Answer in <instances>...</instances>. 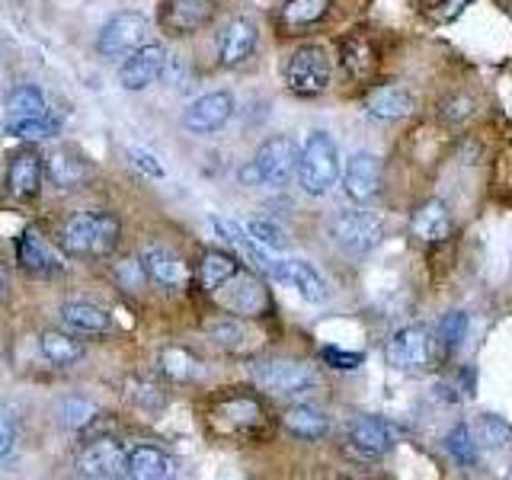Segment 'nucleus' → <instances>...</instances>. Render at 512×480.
Wrapping results in <instances>:
<instances>
[{"instance_id": "obj_46", "label": "nucleus", "mask_w": 512, "mask_h": 480, "mask_svg": "<svg viewBox=\"0 0 512 480\" xmlns=\"http://www.w3.org/2000/svg\"><path fill=\"white\" fill-rule=\"evenodd\" d=\"M464 4H468V0H445L442 7H448V10L439 13V20H452V16H458V10H461Z\"/></svg>"}, {"instance_id": "obj_26", "label": "nucleus", "mask_w": 512, "mask_h": 480, "mask_svg": "<svg viewBox=\"0 0 512 480\" xmlns=\"http://www.w3.org/2000/svg\"><path fill=\"white\" fill-rule=\"evenodd\" d=\"M125 474L135 480H164L173 477V461L154 445H138L135 452H128Z\"/></svg>"}, {"instance_id": "obj_38", "label": "nucleus", "mask_w": 512, "mask_h": 480, "mask_svg": "<svg viewBox=\"0 0 512 480\" xmlns=\"http://www.w3.org/2000/svg\"><path fill=\"white\" fill-rule=\"evenodd\" d=\"M205 330H208V336H212L218 346L231 349V352H240V349L247 346V327L240 324V320H234V317H218Z\"/></svg>"}, {"instance_id": "obj_4", "label": "nucleus", "mask_w": 512, "mask_h": 480, "mask_svg": "<svg viewBox=\"0 0 512 480\" xmlns=\"http://www.w3.org/2000/svg\"><path fill=\"white\" fill-rule=\"evenodd\" d=\"M384 237V224L378 215L362 212V208H346L330 221V240L349 256L372 253Z\"/></svg>"}, {"instance_id": "obj_35", "label": "nucleus", "mask_w": 512, "mask_h": 480, "mask_svg": "<svg viewBox=\"0 0 512 480\" xmlns=\"http://www.w3.org/2000/svg\"><path fill=\"white\" fill-rule=\"evenodd\" d=\"M90 176V167L84 164V160L77 157H68V154H55L52 160H48V180H52L55 186L61 189H74L80 186Z\"/></svg>"}, {"instance_id": "obj_48", "label": "nucleus", "mask_w": 512, "mask_h": 480, "mask_svg": "<svg viewBox=\"0 0 512 480\" xmlns=\"http://www.w3.org/2000/svg\"><path fill=\"white\" fill-rule=\"evenodd\" d=\"M509 474H512V471H509Z\"/></svg>"}, {"instance_id": "obj_21", "label": "nucleus", "mask_w": 512, "mask_h": 480, "mask_svg": "<svg viewBox=\"0 0 512 480\" xmlns=\"http://www.w3.org/2000/svg\"><path fill=\"white\" fill-rule=\"evenodd\" d=\"M138 263L144 269V276H151L157 285L164 288H180L186 282V263L167 247H148L141 250Z\"/></svg>"}, {"instance_id": "obj_44", "label": "nucleus", "mask_w": 512, "mask_h": 480, "mask_svg": "<svg viewBox=\"0 0 512 480\" xmlns=\"http://www.w3.org/2000/svg\"><path fill=\"white\" fill-rule=\"evenodd\" d=\"M442 109H445V112H442L445 119H468V116H471V109H474V103L468 100V96H455V100H448Z\"/></svg>"}, {"instance_id": "obj_12", "label": "nucleus", "mask_w": 512, "mask_h": 480, "mask_svg": "<svg viewBox=\"0 0 512 480\" xmlns=\"http://www.w3.org/2000/svg\"><path fill=\"white\" fill-rule=\"evenodd\" d=\"M231 116H234L231 93H205L186 106L183 128L192 135H212V132H218V128L228 125Z\"/></svg>"}, {"instance_id": "obj_24", "label": "nucleus", "mask_w": 512, "mask_h": 480, "mask_svg": "<svg viewBox=\"0 0 512 480\" xmlns=\"http://www.w3.org/2000/svg\"><path fill=\"white\" fill-rule=\"evenodd\" d=\"M7 186L16 199H29L36 196L42 186V157L36 151H20L13 157L10 173H7Z\"/></svg>"}, {"instance_id": "obj_39", "label": "nucleus", "mask_w": 512, "mask_h": 480, "mask_svg": "<svg viewBox=\"0 0 512 480\" xmlns=\"http://www.w3.org/2000/svg\"><path fill=\"white\" fill-rule=\"evenodd\" d=\"M160 362H164V372L173 378V381H189L192 375H196V359L189 356L186 349H180V346H170V349H164V356H160Z\"/></svg>"}, {"instance_id": "obj_18", "label": "nucleus", "mask_w": 512, "mask_h": 480, "mask_svg": "<svg viewBox=\"0 0 512 480\" xmlns=\"http://www.w3.org/2000/svg\"><path fill=\"white\" fill-rule=\"evenodd\" d=\"M77 468L84 477H100V480H112V477H122L128 468V455L119 442L112 439H100L87 445L84 452L77 458Z\"/></svg>"}, {"instance_id": "obj_29", "label": "nucleus", "mask_w": 512, "mask_h": 480, "mask_svg": "<svg viewBox=\"0 0 512 480\" xmlns=\"http://www.w3.org/2000/svg\"><path fill=\"white\" fill-rule=\"evenodd\" d=\"M61 320H64V327H71L77 333H106L109 330V314L87 301H68L61 308Z\"/></svg>"}, {"instance_id": "obj_16", "label": "nucleus", "mask_w": 512, "mask_h": 480, "mask_svg": "<svg viewBox=\"0 0 512 480\" xmlns=\"http://www.w3.org/2000/svg\"><path fill=\"white\" fill-rule=\"evenodd\" d=\"M256 42H260V32H256L253 20H247V16H237V20H231L218 36L221 68H240V64H244L256 52Z\"/></svg>"}, {"instance_id": "obj_10", "label": "nucleus", "mask_w": 512, "mask_h": 480, "mask_svg": "<svg viewBox=\"0 0 512 480\" xmlns=\"http://www.w3.org/2000/svg\"><path fill=\"white\" fill-rule=\"evenodd\" d=\"M215 0H160V26L170 36H192L215 20Z\"/></svg>"}, {"instance_id": "obj_19", "label": "nucleus", "mask_w": 512, "mask_h": 480, "mask_svg": "<svg viewBox=\"0 0 512 480\" xmlns=\"http://www.w3.org/2000/svg\"><path fill=\"white\" fill-rule=\"evenodd\" d=\"M410 231L420 244H442V240L452 237L455 221H452V212H448V205L442 199H429L413 212Z\"/></svg>"}, {"instance_id": "obj_17", "label": "nucleus", "mask_w": 512, "mask_h": 480, "mask_svg": "<svg viewBox=\"0 0 512 480\" xmlns=\"http://www.w3.org/2000/svg\"><path fill=\"white\" fill-rule=\"evenodd\" d=\"M343 189L352 202H368L378 196L381 189V164L375 154L368 151H356L346 160L343 170Z\"/></svg>"}, {"instance_id": "obj_36", "label": "nucleus", "mask_w": 512, "mask_h": 480, "mask_svg": "<svg viewBox=\"0 0 512 480\" xmlns=\"http://www.w3.org/2000/svg\"><path fill=\"white\" fill-rule=\"evenodd\" d=\"M343 68L356 80H365L375 71V52H372V45H368V39L352 36L343 42Z\"/></svg>"}, {"instance_id": "obj_1", "label": "nucleus", "mask_w": 512, "mask_h": 480, "mask_svg": "<svg viewBox=\"0 0 512 480\" xmlns=\"http://www.w3.org/2000/svg\"><path fill=\"white\" fill-rule=\"evenodd\" d=\"M122 224L109 212H80L61 228V247L71 256H109L119 247Z\"/></svg>"}, {"instance_id": "obj_33", "label": "nucleus", "mask_w": 512, "mask_h": 480, "mask_svg": "<svg viewBox=\"0 0 512 480\" xmlns=\"http://www.w3.org/2000/svg\"><path fill=\"white\" fill-rule=\"evenodd\" d=\"M240 269V263L234 260L231 253H221V250H208L199 263V285L205 292H215L221 282H228L234 272Z\"/></svg>"}, {"instance_id": "obj_5", "label": "nucleus", "mask_w": 512, "mask_h": 480, "mask_svg": "<svg viewBox=\"0 0 512 480\" xmlns=\"http://www.w3.org/2000/svg\"><path fill=\"white\" fill-rule=\"evenodd\" d=\"M218 304L224 311H231L237 317H263L272 311V298L269 288L263 285L260 276H253L247 269H237L228 282H221L215 292Z\"/></svg>"}, {"instance_id": "obj_28", "label": "nucleus", "mask_w": 512, "mask_h": 480, "mask_svg": "<svg viewBox=\"0 0 512 480\" xmlns=\"http://www.w3.org/2000/svg\"><path fill=\"white\" fill-rule=\"evenodd\" d=\"M39 346H42V356L58 368H68V365L84 359V343L74 340V336H68V333H61V330H45L39 336Z\"/></svg>"}, {"instance_id": "obj_2", "label": "nucleus", "mask_w": 512, "mask_h": 480, "mask_svg": "<svg viewBox=\"0 0 512 480\" xmlns=\"http://www.w3.org/2000/svg\"><path fill=\"white\" fill-rule=\"evenodd\" d=\"M340 180V151L327 132H311L298 148V183L308 196H327Z\"/></svg>"}, {"instance_id": "obj_41", "label": "nucleus", "mask_w": 512, "mask_h": 480, "mask_svg": "<svg viewBox=\"0 0 512 480\" xmlns=\"http://www.w3.org/2000/svg\"><path fill=\"white\" fill-rule=\"evenodd\" d=\"M10 132L23 141H42V138L58 135V122H52L48 116H39V119H26V122L10 125Z\"/></svg>"}, {"instance_id": "obj_34", "label": "nucleus", "mask_w": 512, "mask_h": 480, "mask_svg": "<svg viewBox=\"0 0 512 480\" xmlns=\"http://www.w3.org/2000/svg\"><path fill=\"white\" fill-rule=\"evenodd\" d=\"M445 452L452 455V461L458 464V468H474V464L480 461V448H477V442L471 436V426L455 423L452 429H448Z\"/></svg>"}, {"instance_id": "obj_15", "label": "nucleus", "mask_w": 512, "mask_h": 480, "mask_svg": "<svg viewBox=\"0 0 512 480\" xmlns=\"http://www.w3.org/2000/svg\"><path fill=\"white\" fill-rule=\"evenodd\" d=\"M346 442L359 458H381L384 452H391L394 432L391 426L378 420V416H356L346 426Z\"/></svg>"}, {"instance_id": "obj_13", "label": "nucleus", "mask_w": 512, "mask_h": 480, "mask_svg": "<svg viewBox=\"0 0 512 480\" xmlns=\"http://www.w3.org/2000/svg\"><path fill=\"white\" fill-rule=\"evenodd\" d=\"M164 64H167L164 45H157V42L138 45L135 52H128L125 64L119 68V84L125 90H144V87H151L154 80L164 74Z\"/></svg>"}, {"instance_id": "obj_3", "label": "nucleus", "mask_w": 512, "mask_h": 480, "mask_svg": "<svg viewBox=\"0 0 512 480\" xmlns=\"http://www.w3.org/2000/svg\"><path fill=\"white\" fill-rule=\"evenodd\" d=\"M253 381L272 397H298L317 388V372L314 365L298 359H266L253 365Z\"/></svg>"}, {"instance_id": "obj_45", "label": "nucleus", "mask_w": 512, "mask_h": 480, "mask_svg": "<svg viewBox=\"0 0 512 480\" xmlns=\"http://www.w3.org/2000/svg\"><path fill=\"white\" fill-rule=\"evenodd\" d=\"M13 442H16V432H13L10 416L0 413V458H7V455H10Z\"/></svg>"}, {"instance_id": "obj_43", "label": "nucleus", "mask_w": 512, "mask_h": 480, "mask_svg": "<svg viewBox=\"0 0 512 480\" xmlns=\"http://www.w3.org/2000/svg\"><path fill=\"white\" fill-rule=\"evenodd\" d=\"M128 157H132V164H135L141 173H148V176H164V167L157 164V157H154V154L141 151V148H128Z\"/></svg>"}, {"instance_id": "obj_30", "label": "nucleus", "mask_w": 512, "mask_h": 480, "mask_svg": "<svg viewBox=\"0 0 512 480\" xmlns=\"http://www.w3.org/2000/svg\"><path fill=\"white\" fill-rule=\"evenodd\" d=\"M330 10V0H285L282 7V29L298 32L320 23Z\"/></svg>"}, {"instance_id": "obj_8", "label": "nucleus", "mask_w": 512, "mask_h": 480, "mask_svg": "<svg viewBox=\"0 0 512 480\" xmlns=\"http://www.w3.org/2000/svg\"><path fill=\"white\" fill-rule=\"evenodd\" d=\"M253 170H256V180L260 183L285 186L292 180V173L298 170V141L288 135L266 138L253 157Z\"/></svg>"}, {"instance_id": "obj_32", "label": "nucleus", "mask_w": 512, "mask_h": 480, "mask_svg": "<svg viewBox=\"0 0 512 480\" xmlns=\"http://www.w3.org/2000/svg\"><path fill=\"white\" fill-rule=\"evenodd\" d=\"M471 436L477 442V448H487V452H500V448L512 439V426L496 413H480L474 426H471Z\"/></svg>"}, {"instance_id": "obj_22", "label": "nucleus", "mask_w": 512, "mask_h": 480, "mask_svg": "<svg viewBox=\"0 0 512 480\" xmlns=\"http://www.w3.org/2000/svg\"><path fill=\"white\" fill-rule=\"evenodd\" d=\"M365 109H368V116L378 119V122H397V119L410 116V112L416 109V100H413V93L404 87H378L365 100Z\"/></svg>"}, {"instance_id": "obj_6", "label": "nucleus", "mask_w": 512, "mask_h": 480, "mask_svg": "<svg viewBox=\"0 0 512 480\" xmlns=\"http://www.w3.org/2000/svg\"><path fill=\"white\" fill-rule=\"evenodd\" d=\"M384 359L397 372H423L436 362V343H432V330L423 324L400 327L388 346H384Z\"/></svg>"}, {"instance_id": "obj_31", "label": "nucleus", "mask_w": 512, "mask_h": 480, "mask_svg": "<svg viewBox=\"0 0 512 480\" xmlns=\"http://www.w3.org/2000/svg\"><path fill=\"white\" fill-rule=\"evenodd\" d=\"M7 125L26 122V119H39L45 116V96L39 87H16L7 96Z\"/></svg>"}, {"instance_id": "obj_47", "label": "nucleus", "mask_w": 512, "mask_h": 480, "mask_svg": "<svg viewBox=\"0 0 512 480\" xmlns=\"http://www.w3.org/2000/svg\"><path fill=\"white\" fill-rule=\"evenodd\" d=\"M4 285H7V269L0 266V292H4Z\"/></svg>"}, {"instance_id": "obj_23", "label": "nucleus", "mask_w": 512, "mask_h": 480, "mask_svg": "<svg viewBox=\"0 0 512 480\" xmlns=\"http://www.w3.org/2000/svg\"><path fill=\"white\" fill-rule=\"evenodd\" d=\"M282 426L292 432L295 439H304V442H317L324 439L330 432V420L327 413L314 407V404H295L282 413Z\"/></svg>"}, {"instance_id": "obj_27", "label": "nucleus", "mask_w": 512, "mask_h": 480, "mask_svg": "<svg viewBox=\"0 0 512 480\" xmlns=\"http://www.w3.org/2000/svg\"><path fill=\"white\" fill-rule=\"evenodd\" d=\"M468 340V314L464 311H448L432 333V343H436V356L439 359H452L461 349V343Z\"/></svg>"}, {"instance_id": "obj_9", "label": "nucleus", "mask_w": 512, "mask_h": 480, "mask_svg": "<svg viewBox=\"0 0 512 480\" xmlns=\"http://www.w3.org/2000/svg\"><path fill=\"white\" fill-rule=\"evenodd\" d=\"M144 36H148V16L135 10H122L100 29L96 48H100L103 58H122L128 52H135L138 45H144Z\"/></svg>"}, {"instance_id": "obj_14", "label": "nucleus", "mask_w": 512, "mask_h": 480, "mask_svg": "<svg viewBox=\"0 0 512 480\" xmlns=\"http://www.w3.org/2000/svg\"><path fill=\"white\" fill-rule=\"evenodd\" d=\"M269 276L276 282H282V285H292L295 292L304 301H311V304L327 301V295H330L324 276H320V272L311 263H304V260H272Z\"/></svg>"}, {"instance_id": "obj_25", "label": "nucleus", "mask_w": 512, "mask_h": 480, "mask_svg": "<svg viewBox=\"0 0 512 480\" xmlns=\"http://www.w3.org/2000/svg\"><path fill=\"white\" fill-rule=\"evenodd\" d=\"M16 256H20L23 269H29V272H58L61 269L58 253L45 244L36 228H26L23 231L20 244H16Z\"/></svg>"}, {"instance_id": "obj_40", "label": "nucleus", "mask_w": 512, "mask_h": 480, "mask_svg": "<svg viewBox=\"0 0 512 480\" xmlns=\"http://www.w3.org/2000/svg\"><path fill=\"white\" fill-rule=\"evenodd\" d=\"M61 423L68 426V429H84L87 423H93V416H96V407L90 404V400H80V397H68V400H61Z\"/></svg>"}, {"instance_id": "obj_20", "label": "nucleus", "mask_w": 512, "mask_h": 480, "mask_svg": "<svg viewBox=\"0 0 512 480\" xmlns=\"http://www.w3.org/2000/svg\"><path fill=\"white\" fill-rule=\"evenodd\" d=\"M212 228L218 231V237L224 240V244L234 247L253 269H260V272H266V276H269L272 256H269V250H263V247L256 244V240L244 231V224H237V221H231V218H212Z\"/></svg>"}, {"instance_id": "obj_37", "label": "nucleus", "mask_w": 512, "mask_h": 480, "mask_svg": "<svg viewBox=\"0 0 512 480\" xmlns=\"http://www.w3.org/2000/svg\"><path fill=\"white\" fill-rule=\"evenodd\" d=\"M244 231H247L263 250H269V253H279V250L288 247V234L279 228L276 221H269V218H250V221L244 224Z\"/></svg>"}, {"instance_id": "obj_7", "label": "nucleus", "mask_w": 512, "mask_h": 480, "mask_svg": "<svg viewBox=\"0 0 512 480\" xmlns=\"http://www.w3.org/2000/svg\"><path fill=\"white\" fill-rule=\"evenodd\" d=\"M285 84L298 96H320L330 87V55L320 45H301L285 64Z\"/></svg>"}, {"instance_id": "obj_11", "label": "nucleus", "mask_w": 512, "mask_h": 480, "mask_svg": "<svg viewBox=\"0 0 512 480\" xmlns=\"http://www.w3.org/2000/svg\"><path fill=\"white\" fill-rule=\"evenodd\" d=\"M212 416L221 432H240V436H253V432H260L266 426V410L260 400L250 394L224 397Z\"/></svg>"}, {"instance_id": "obj_42", "label": "nucleus", "mask_w": 512, "mask_h": 480, "mask_svg": "<svg viewBox=\"0 0 512 480\" xmlns=\"http://www.w3.org/2000/svg\"><path fill=\"white\" fill-rule=\"evenodd\" d=\"M320 362L336 368V372H352V368H359L365 362L362 352H346V349H336V346H324L320 349Z\"/></svg>"}]
</instances>
